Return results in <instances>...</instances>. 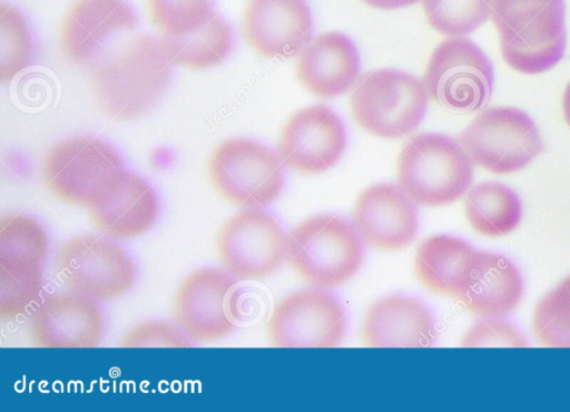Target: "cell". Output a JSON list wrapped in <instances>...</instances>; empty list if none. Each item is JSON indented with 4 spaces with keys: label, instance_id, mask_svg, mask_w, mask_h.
I'll return each mask as SVG.
<instances>
[{
    "label": "cell",
    "instance_id": "cell-31",
    "mask_svg": "<svg viewBox=\"0 0 570 412\" xmlns=\"http://www.w3.org/2000/svg\"><path fill=\"white\" fill-rule=\"evenodd\" d=\"M147 10L151 22L168 36L200 28L213 11L209 0H147Z\"/></svg>",
    "mask_w": 570,
    "mask_h": 412
},
{
    "label": "cell",
    "instance_id": "cell-26",
    "mask_svg": "<svg viewBox=\"0 0 570 412\" xmlns=\"http://www.w3.org/2000/svg\"><path fill=\"white\" fill-rule=\"evenodd\" d=\"M43 292L39 262L0 257V318L16 320L31 312Z\"/></svg>",
    "mask_w": 570,
    "mask_h": 412
},
{
    "label": "cell",
    "instance_id": "cell-24",
    "mask_svg": "<svg viewBox=\"0 0 570 412\" xmlns=\"http://www.w3.org/2000/svg\"><path fill=\"white\" fill-rule=\"evenodd\" d=\"M159 41L171 65L193 70L223 62L233 48L232 29L214 10L200 28L181 36L163 35Z\"/></svg>",
    "mask_w": 570,
    "mask_h": 412
},
{
    "label": "cell",
    "instance_id": "cell-18",
    "mask_svg": "<svg viewBox=\"0 0 570 412\" xmlns=\"http://www.w3.org/2000/svg\"><path fill=\"white\" fill-rule=\"evenodd\" d=\"M137 26V18L125 0H77L65 12L58 41L73 63L94 59L116 33Z\"/></svg>",
    "mask_w": 570,
    "mask_h": 412
},
{
    "label": "cell",
    "instance_id": "cell-12",
    "mask_svg": "<svg viewBox=\"0 0 570 412\" xmlns=\"http://www.w3.org/2000/svg\"><path fill=\"white\" fill-rule=\"evenodd\" d=\"M59 279L71 291L98 301L125 294L135 282V265L116 244L94 235L65 242L56 255Z\"/></svg>",
    "mask_w": 570,
    "mask_h": 412
},
{
    "label": "cell",
    "instance_id": "cell-22",
    "mask_svg": "<svg viewBox=\"0 0 570 412\" xmlns=\"http://www.w3.org/2000/svg\"><path fill=\"white\" fill-rule=\"evenodd\" d=\"M361 336L368 347H429L435 339V326L420 301L390 295L367 308Z\"/></svg>",
    "mask_w": 570,
    "mask_h": 412
},
{
    "label": "cell",
    "instance_id": "cell-25",
    "mask_svg": "<svg viewBox=\"0 0 570 412\" xmlns=\"http://www.w3.org/2000/svg\"><path fill=\"white\" fill-rule=\"evenodd\" d=\"M464 213L478 234L499 237L518 226L522 208L514 190L498 182H485L468 190Z\"/></svg>",
    "mask_w": 570,
    "mask_h": 412
},
{
    "label": "cell",
    "instance_id": "cell-34",
    "mask_svg": "<svg viewBox=\"0 0 570 412\" xmlns=\"http://www.w3.org/2000/svg\"><path fill=\"white\" fill-rule=\"evenodd\" d=\"M365 4L380 10H395L413 6L422 0H362Z\"/></svg>",
    "mask_w": 570,
    "mask_h": 412
},
{
    "label": "cell",
    "instance_id": "cell-13",
    "mask_svg": "<svg viewBox=\"0 0 570 412\" xmlns=\"http://www.w3.org/2000/svg\"><path fill=\"white\" fill-rule=\"evenodd\" d=\"M345 314L335 296L301 290L282 298L266 324L274 347H335L343 340Z\"/></svg>",
    "mask_w": 570,
    "mask_h": 412
},
{
    "label": "cell",
    "instance_id": "cell-30",
    "mask_svg": "<svg viewBox=\"0 0 570 412\" xmlns=\"http://www.w3.org/2000/svg\"><path fill=\"white\" fill-rule=\"evenodd\" d=\"M47 252L46 232L35 219L20 214L0 218V257L42 263Z\"/></svg>",
    "mask_w": 570,
    "mask_h": 412
},
{
    "label": "cell",
    "instance_id": "cell-14",
    "mask_svg": "<svg viewBox=\"0 0 570 412\" xmlns=\"http://www.w3.org/2000/svg\"><path fill=\"white\" fill-rule=\"evenodd\" d=\"M345 148L343 121L323 104L294 111L284 124L277 143V154L283 165L308 176L334 167Z\"/></svg>",
    "mask_w": 570,
    "mask_h": 412
},
{
    "label": "cell",
    "instance_id": "cell-28",
    "mask_svg": "<svg viewBox=\"0 0 570 412\" xmlns=\"http://www.w3.org/2000/svg\"><path fill=\"white\" fill-rule=\"evenodd\" d=\"M532 327L546 347H570V275L535 305Z\"/></svg>",
    "mask_w": 570,
    "mask_h": 412
},
{
    "label": "cell",
    "instance_id": "cell-10",
    "mask_svg": "<svg viewBox=\"0 0 570 412\" xmlns=\"http://www.w3.org/2000/svg\"><path fill=\"white\" fill-rule=\"evenodd\" d=\"M216 252L232 276L262 281L272 276L286 258V236L278 222L262 208H246L219 228Z\"/></svg>",
    "mask_w": 570,
    "mask_h": 412
},
{
    "label": "cell",
    "instance_id": "cell-16",
    "mask_svg": "<svg viewBox=\"0 0 570 412\" xmlns=\"http://www.w3.org/2000/svg\"><path fill=\"white\" fill-rule=\"evenodd\" d=\"M352 223L362 241L379 251H397L413 243L419 229L415 203L393 184L366 187L356 198Z\"/></svg>",
    "mask_w": 570,
    "mask_h": 412
},
{
    "label": "cell",
    "instance_id": "cell-2",
    "mask_svg": "<svg viewBox=\"0 0 570 412\" xmlns=\"http://www.w3.org/2000/svg\"><path fill=\"white\" fill-rule=\"evenodd\" d=\"M490 18L505 63L524 75L552 69L567 46L563 0H492Z\"/></svg>",
    "mask_w": 570,
    "mask_h": 412
},
{
    "label": "cell",
    "instance_id": "cell-35",
    "mask_svg": "<svg viewBox=\"0 0 570 412\" xmlns=\"http://www.w3.org/2000/svg\"><path fill=\"white\" fill-rule=\"evenodd\" d=\"M562 112L567 125L570 127V81L566 86L562 96Z\"/></svg>",
    "mask_w": 570,
    "mask_h": 412
},
{
    "label": "cell",
    "instance_id": "cell-23",
    "mask_svg": "<svg viewBox=\"0 0 570 412\" xmlns=\"http://www.w3.org/2000/svg\"><path fill=\"white\" fill-rule=\"evenodd\" d=\"M473 253L474 248L462 239L431 236L416 248L414 274L430 292L455 298Z\"/></svg>",
    "mask_w": 570,
    "mask_h": 412
},
{
    "label": "cell",
    "instance_id": "cell-7",
    "mask_svg": "<svg viewBox=\"0 0 570 412\" xmlns=\"http://www.w3.org/2000/svg\"><path fill=\"white\" fill-rule=\"evenodd\" d=\"M458 141L474 165L498 175L523 169L543 151L534 120L508 106L481 109Z\"/></svg>",
    "mask_w": 570,
    "mask_h": 412
},
{
    "label": "cell",
    "instance_id": "cell-3",
    "mask_svg": "<svg viewBox=\"0 0 570 412\" xmlns=\"http://www.w3.org/2000/svg\"><path fill=\"white\" fill-rule=\"evenodd\" d=\"M397 186L415 203L440 207L468 193L473 163L458 141L439 133H421L401 149Z\"/></svg>",
    "mask_w": 570,
    "mask_h": 412
},
{
    "label": "cell",
    "instance_id": "cell-17",
    "mask_svg": "<svg viewBox=\"0 0 570 412\" xmlns=\"http://www.w3.org/2000/svg\"><path fill=\"white\" fill-rule=\"evenodd\" d=\"M99 306L77 292L51 295L32 312L29 336L37 347H96L104 334Z\"/></svg>",
    "mask_w": 570,
    "mask_h": 412
},
{
    "label": "cell",
    "instance_id": "cell-20",
    "mask_svg": "<svg viewBox=\"0 0 570 412\" xmlns=\"http://www.w3.org/2000/svg\"><path fill=\"white\" fill-rule=\"evenodd\" d=\"M360 68V56L353 41L342 32L328 31L312 39L299 52L296 77L313 96L334 98L355 85Z\"/></svg>",
    "mask_w": 570,
    "mask_h": 412
},
{
    "label": "cell",
    "instance_id": "cell-8",
    "mask_svg": "<svg viewBox=\"0 0 570 412\" xmlns=\"http://www.w3.org/2000/svg\"><path fill=\"white\" fill-rule=\"evenodd\" d=\"M119 155L96 137L80 136L56 144L46 154L41 173L46 187L60 200L89 208L122 171Z\"/></svg>",
    "mask_w": 570,
    "mask_h": 412
},
{
    "label": "cell",
    "instance_id": "cell-29",
    "mask_svg": "<svg viewBox=\"0 0 570 412\" xmlns=\"http://www.w3.org/2000/svg\"><path fill=\"white\" fill-rule=\"evenodd\" d=\"M32 41L21 13L12 6H0V80H12L28 67Z\"/></svg>",
    "mask_w": 570,
    "mask_h": 412
},
{
    "label": "cell",
    "instance_id": "cell-15",
    "mask_svg": "<svg viewBox=\"0 0 570 412\" xmlns=\"http://www.w3.org/2000/svg\"><path fill=\"white\" fill-rule=\"evenodd\" d=\"M239 27L247 46L266 59L294 57L313 39L305 0H247Z\"/></svg>",
    "mask_w": 570,
    "mask_h": 412
},
{
    "label": "cell",
    "instance_id": "cell-9",
    "mask_svg": "<svg viewBox=\"0 0 570 412\" xmlns=\"http://www.w3.org/2000/svg\"><path fill=\"white\" fill-rule=\"evenodd\" d=\"M423 84L429 98L446 110L469 114L483 109L494 84L493 66L468 37H448L432 51Z\"/></svg>",
    "mask_w": 570,
    "mask_h": 412
},
{
    "label": "cell",
    "instance_id": "cell-19",
    "mask_svg": "<svg viewBox=\"0 0 570 412\" xmlns=\"http://www.w3.org/2000/svg\"><path fill=\"white\" fill-rule=\"evenodd\" d=\"M523 282L508 258L474 251L455 300L468 313L497 318L511 313L520 303Z\"/></svg>",
    "mask_w": 570,
    "mask_h": 412
},
{
    "label": "cell",
    "instance_id": "cell-4",
    "mask_svg": "<svg viewBox=\"0 0 570 412\" xmlns=\"http://www.w3.org/2000/svg\"><path fill=\"white\" fill-rule=\"evenodd\" d=\"M286 261L306 284L333 288L360 269L362 238L344 217L311 216L286 235Z\"/></svg>",
    "mask_w": 570,
    "mask_h": 412
},
{
    "label": "cell",
    "instance_id": "cell-32",
    "mask_svg": "<svg viewBox=\"0 0 570 412\" xmlns=\"http://www.w3.org/2000/svg\"><path fill=\"white\" fill-rule=\"evenodd\" d=\"M463 347H525L528 344L514 325L505 320L483 318L462 337Z\"/></svg>",
    "mask_w": 570,
    "mask_h": 412
},
{
    "label": "cell",
    "instance_id": "cell-6",
    "mask_svg": "<svg viewBox=\"0 0 570 412\" xmlns=\"http://www.w3.org/2000/svg\"><path fill=\"white\" fill-rule=\"evenodd\" d=\"M282 160L271 148L248 138H229L217 145L207 161V177L227 203L265 208L284 186Z\"/></svg>",
    "mask_w": 570,
    "mask_h": 412
},
{
    "label": "cell",
    "instance_id": "cell-21",
    "mask_svg": "<svg viewBox=\"0 0 570 412\" xmlns=\"http://www.w3.org/2000/svg\"><path fill=\"white\" fill-rule=\"evenodd\" d=\"M87 209L99 233L112 239H129L153 226L158 200L147 182L122 170L108 192Z\"/></svg>",
    "mask_w": 570,
    "mask_h": 412
},
{
    "label": "cell",
    "instance_id": "cell-5",
    "mask_svg": "<svg viewBox=\"0 0 570 412\" xmlns=\"http://www.w3.org/2000/svg\"><path fill=\"white\" fill-rule=\"evenodd\" d=\"M429 95L423 80L396 68L365 73L348 97L354 121L370 135L402 138L423 121Z\"/></svg>",
    "mask_w": 570,
    "mask_h": 412
},
{
    "label": "cell",
    "instance_id": "cell-27",
    "mask_svg": "<svg viewBox=\"0 0 570 412\" xmlns=\"http://www.w3.org/2000/svg\"><path fill=\"white\" fill-rule=\"evenodd\" d=\"M492 0H422L428 23L449 37H466L490 18Z\"/></svg>",
    "mask_w": 570,
    "mask_h": 412
},
{
    "label": "cell",
    "instance_id": "cell-11",
    "mask_svg": "<svg viewBox=\"0 0 570 412\" xmlns=\"http://www.w3.org/2000/svg\"><path fill=\"white\" fill-rule=\"evenodd\" d=\"M238 292L230 274L202 267L179 285L171 315L178 328L196 342H214L228 335L238 313Z\"/></svg>",
    "mask_w": 570,
    "mask_h": 412
},
{
    "label": "cell",
    "instance_id": "cell-33",
    "mask_svg": "<svg viewBox=\"0 0 570 412\" xmlns=\"http://www.w3.org/2000/svg\"><path fill=\"white\" fill-rule=\"evenodd\" d=\"M125 347H189L190 342L166 322H145L129 330L121 339Z\"/></svg>",
    "mask_w": 570,
    "mask_h": 412
},
{
    "label": "cell",
    "instance_id": "cell-1",
    "mask_svg": "<svg viewBox=\"0 0 570 412\" xmlns=\"http://www.w3.org/2000/svg\"><path fill=\"white\" fill-rule=\"evenodd\" d=\"M170 65L160 41L147 33L137 35L106 52L94 66V102L112 120L138 119L167 91Z\"/></svg>",
    "mask_w": 570,
    "mask_h": 412
}]
</instances>
